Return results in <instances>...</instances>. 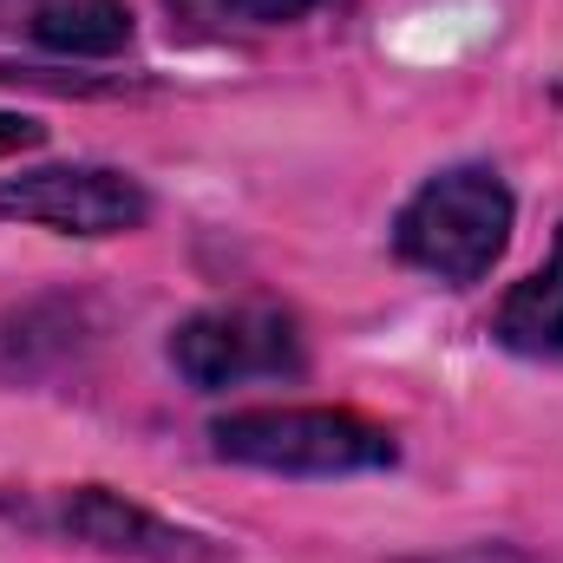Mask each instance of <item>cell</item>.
Listing matches in <instances>:
<instances>
[{
	"mask_svg": "<svg viewBox=\"0 0 563 563\" xmlns=\"http://www.w3.org/2000/svg\"><path fill=\"white\" fill-rule=\"evenodd\" d=\"M518 197L492 164H445L394 217V256L445 288H472L511 250Z\"/></svg>",
	"mask_w": 563,
	"mask_h": 563,
	"instance_id": "1",
	"label": "cell"
},
{
	"mask_svg": "<svg viewBox=\"0 0 563 563\" xmlns=\"http://www.w3.org/2000/svg\"><path fill=\"white\" fill-rule=\"evenodd\" d=\"M210 452L276 478H361L400 465L394 426L354 407H236L210 420Z\"/></svg>",
	"mask_w": 563,
	"mask_h": 563,
	"instance_id": "2",
	"label": "cell"
},
{
	"mask_svg": "<svg viewBox=\"0 0 563 563\" xmlns=\"http://www.w3.org/2000/svg\"><path fill=\"white\" fill-rule=\"evenodd\" d=\"M170 367L197 394H230L250 380H295L308 347L295 314L276 301H210L170 328Z\"/></svg>",
	"mask_w": 563,
	"mask_h": 563,
	"instance_id": "3",
	"label": "cell"
},
{
	"mask_svg": "<svg viewBox=\"0 0 563 563\" xmlns=\"http://www.w3.org/2000/svg\"><path fill=\"white\" fill-rule=\"evenodd\" d=\"M0 217L53 236H132L151 223V190L112 164H33L0 177Z\"/></svg>",
	"mask_w": 563,
	"mask_h": 563,
	"instance_id": "4",
	"label": "cell"
},
{
	"mask_svg": "<svg viewBox=\"0 0 563 563\" xmlns=\"http://www.w3.org/2000/svg\"><path fill=\"white\" fill-rule=\"evenodd\" d=\"M53 525L73 544L99 551V558H132V563H223L230 558V544L144 511L139 498H125L112 485H73V492H59Z\"/></svg>",
	"mask_w": 563,
	"mask_h": 563,
	"instance_id": "5",
	"label": "cell"
},
{
	"mask_svg": "<svg viewBox=\"0 0 563 563\" xmlns=\"http://www.w3.org/2000/svg\"><path fill=\"white\" fill-rule=\"evenodd\" d=\"M492 341L518 361H563V223L551 256L498 301Z\"/></svg>",
	"mask_w": 563,
	"mask_h": 563,
	"instance_id": "6",
	"label": "cell"
},
{
	"mask_svg": "<svg viewBox=\"0 0 563 563\" xmlns=\"http://www.w3.org/2000/svg\"><path fill=\"white\" fill-rule=\"evenodd\" d=\"M132 33L139 26L125 0H46L33 13V40L59 59H119Z\"/></svg>",
	"mask_w": 563,
	"mask_h": 563,
	"instance_id": "7",
	"label": "cell"
},
{
	"mask_svg": "<svg viewBox=\"0 0 563 563\" xmlns=\"http://www.w3.org/2000/svg\"><path fill=\"white\" fill-rule=\"evenodd\" d=\"M210 7L230 13V20H250V26H288V20L314 13L321 0H210Z\"/></svg>",
	"mask_w": 563,
	"mask_h": 563,
	"instance_id": "8",
	"label": "cell"
},
{
	"mask_svg": "<svg viewBox=\"0 0 563 563\" xmlns=\"http://www.w3.org/2000/svg\"><path fill=\"white\" fill-rule=\"evenodd\" d=\"M46 144V125L40 119H20V112H0V164L20 157V151H40Z\"/></svg>",
	"mask_w": 563,
	"mask_h": 563,
	"instance_id": "9",
	"label": "cell"
}]
</instances>
